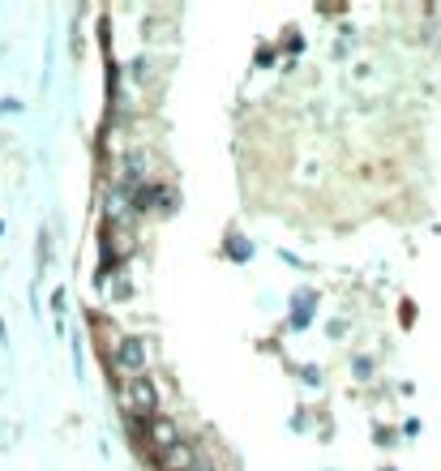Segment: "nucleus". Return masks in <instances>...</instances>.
Listing matches in <instances>:
<instances>
[{
	"instance_id": "obj_5",
	"label": "nucleus",
	"mask_w": 441,
	"mask_h": 471,
	"mask_svg": "<svg viewBox=\"0 0 441 471\" xmlns=\"http://www.w3.org/2000/svg\"><path fill=\"white\" fill-rule=\"evenodd\" d=\"M351 369H356V377H368V373H373V364H368V360H356Z\"/></svg>"
},
{
	"instance_id": "obj_4",
	"label": "nucleus",
	"mask_w": 441,
	"mask_h": 471,
	"mask_svg": "<svg viewBox=\"0 0 441 471\" xmlns=\"http://www.w3.org/2000/svg\"><path fill=\"white\" fill-rule=\"evenodd\" d=\"M308 313H313V295H305V304L296 300V313H291V326H300V330H305V326H308Z\"/></svg>"
},
{
	"instance_id": "obj_6",
	"label": "nucleus",
	"mask_w": 441,
	"mask_h": 471,
	"mask_svg": "<svg viewBox=\"0 0 441 471\" xmlns=\"http://www.w3.org/2000/svg\"><path fill=\"white\" fill-rule=\"evenodd\" d=\"M0 236H4V223H0Z\"/></svg>"
},
{
	"instance_id": "obj_1",
	"label": "nucleus",
	"mask_w": 441,
	"mask_h": 471,
	"mask_svg": "<svg viewBox=\"0 0 441 471\" xmlns=\"http://www.w3.org/2000/svg\"><path fill=\"white\" fill-rule=\"evenodd\" d=\"M120 407H125V415L154 420V415H159V386L146 381V377H129L125 390H120Z\"/></svg>"
},
{
	"instance_id": "obj_3",
	"label": "nucleus",
	"mask_w": 441,
	"mask_h": 471,
	"mask_svg": "<svg viewBox=\"0 0 441 471\" xmlns=\"http://www.w3.org/2000/svg\"><path fill=\"white\" fill-rule=\"evenodd\" d=\"M228 253L231 257H236V261H249V240H245V236H231V240H228Z\"/></svg>"
},
{
	"instance_id": "obj_2",
	"label": "nucleus",
	"mask_w": 441,
	"mask_h": 471,
	"mask_svg": "<svg viewBox=\"0 0 441 471\" xmlns=\"http://www.w3.org/2000/svg\"><path fill=\"white\" fill-rule=\"evenodd\" d=\"M112 364L125 377H142V369H146V347H142V338L120 334V338H116V347H112Z\"/></svg>"
}]
</instances>
